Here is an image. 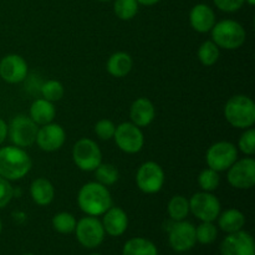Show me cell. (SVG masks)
<instances>
[{
	"mask_svg": "<svg viewBox=\"0 0 255 255\" xmlns=\"http://www.w3.org/2000/svg\"><path fill=\"white\" fill-rule=\"evenodd\" d=\"M239 148L244 154L253 156L255 153V131L253 128H249L242 134L239 139Z\"/></svg>",
	"mask_w": 255,
	"mask_h": 255,
	"instance_id": "33",
	"label": "cell"
},
{
	"mask_svg": "<svg viewBox=\"0 0 255 255\" xmlns=\"http://www.w3.org/2000/svg\"><path fill=\"white\" fill-rule=\"evenodd\" d=\"M238 158V151L233 143L227 141L217 142L212 144L207 151V164L209 168L217 172L228 169Z\"/></svg>",
	"mask_w": 255,
	"mask_h": 255,
	"instance_id": "7",
	"label": "cell"
},
{
	"mask_svg": "<svg viewBox=\"0 0 255 255\" xmlns=\"http://www.w3.org/2000/svg\"><path fill=\"white\" fill-rule=\"evenodd\" d=\"M189 21L196 31L208 32L216 24V14L208 5L198 4L191 10Z\"/></svg>",
	"mask_w": 255,
	"mask_h": 255,
	"instance_id": "18",
	"label": "cell"
},
{
	"mask_svg": "<svg viewBox=\"0 0 255 255\" xmlns=\"http://www.w3.org/2000/svg\"><path fill=\"white\" fill-rule=\"evenodd\" d=\"M6 134H7L6 124H5L4 120L0 119V144L5 141V138H6Z\"/></svg>",
	"mask_w": 255,
	"mask_h": 255,
	"instance_id": "37",
	"label": "cell"
},
{
	"mask_svg": "<svg viewBox=\"0 0 255 255\" xmlns=\"http://www.w3.org/2000/svg\"><path fill=\"white\" fill-rule=\"evenodd\" d=\"M52 227L59 233L70 234L72 232H75V228H76V219H75V217L71 213L61 212V213H57L52 218Z\"/></svg>",
	"mask_w": 255,
	"mask_h": 255,
	"instance_id": "27",
	"label": "cell"
},
{
	"mask_svg": "<svg viewBox=\"0 0 255 255\" xmlns=\"http://www.w3.org/2000/svg\"><path fill=\"white\" fill-rule=\"evenodd\" d=\"M133 66L132 57L126 52H115L107 61V71L115 77H125Z\"/></svg>",
	"mask_w": 255,
	"mask_h": 255,
	"instance_id": "22",
	"label": "cell"
},
{
	"mask_svg": "<svg viewBox=\"0 0 255 255\" xmlns=\"http://www.w3.org/2000/svg\"><path fill=\"white\" fill-rule=\"evenodd\" d=\"M246 30L234 20H222L212 27V39L218 47L236 50L246 42Z\"/></svg>",
	"mask_w": 255,
	"mask_h": 255,
	"instance_id": "4",
	"label": "cell"
},
{
	"mask_svg": "<svg viewBox=\"0 0 255 255\" xmlns=\"http://www.w3.org/2000/svg\"><path fill=\"white\" fill-rule=\"evenodd\" d=\"M226 120L237 128H249L255 124V104L244 95H237L228 100L224 107Z\"/></svg>",
	"mask_w": 255,
	"mask_h": 255,
	"instance_id": "3",
	"label": "cell"
},
{
	"mask_svg": "<svg viewBox=\"0 0 255 255\" xmlns=\"http://www.w3.org/2000/svg\"><path fill=\"white\" fill-rule=\"evenodd\" d=\"M132 124L138 127H146L151 124L156 116V110L153 104L146 97H139L132 104L129 111Z\"/></svg>",
	"mask_w": 255,
	"mask_h": 255,
	"instance_id": "19",
	"label": "cell"
},
{
	"mask_svg": "<svg viewBox=\"0 0 255 255\" xmlns=\"http://www.w3.org/2000/svg\"><path fill=\"white\" fill-rule=\"evenodd\" d=\"M189 211L202 222H213L221 214V202L208 192H199L192 196Z\"/></svg>",
	"mask_w": 255,
	"mask_h": 255,
	"instance_id": "9",
	"label": "cell"
},
{
	"mask_svg": "<svg viewBox=\"0 0 255 255\" xmlns=\"http://www.w3.org/2000/svg\"><path fill=\"white\" fill-rule=\"evenodd\" d=\"M27 75V64L20 55H6L0 61V76L9 84H19Z\"/></svg>",
	"mask_w": 255,
	"mask_h": 255,
	"instance_id": "15",
	"label": "cell"
},
{
	"mask_svg": "<svg viewBox=\"0 0 255 255\" xmlns=\"http://www.w3.org/2000/svg\"><path fill=\"white\" fill-rule=\"evenodd\" d=\"M115 131H116V126L110 120H100L96 125H95V132L97 136L101 139H111L114 137Z\"/></svg>",
	"mask_w": 255,
	"mask_h": 255,
	"instance_id": "34",
	"label": "cell"
},
{
	"mask_svg": "<svg viewBox=\"0 0 255 255\" xmlns=\"http://www.w3.org/2000/svg\"><path fill=\"white\" fill-rule=\"evenodd\" d=\"M66 139L64 128L57 124H47L37 131L36 143L42 151L54 152L62 147Z\"/></svg>",
	"mask_w": 255,
	"mask_h": 255,
	"instance_id": "16",
	"label": "cell"
},
{
	"mask_svg": "<svg viewBox=\"0 0 255 255\" xmlns=\"http://www.w3.org/2000/svg\"><path fill=\"white\" fill-rule=\"evenodd\" d=\"M228 182L238 189H249L255 184V161L253 158H243L234 162L229 167Z\"/></svg>",
	"mask_w": 255,
	"mask_h": 255,
	"instance_id": "12",
	"label": "cell"
},
{
	"mask_svg": "<svg viewBox=\"0 0 255 255\" xmlns=\"http://www.w3.org/2000/svg\"><path fill=\"white\" fill-rule=\"evenodd\" d=\"M136 182L143 193L153 194L162 189L164 183V172L156 162H146L137 171Z\"/></svg>",
	"mask_w": 255,
	"mask_h": 255,
	"instance_id": "11",
	"label": "cell"
},
{
	"mask_svg": "<svg viewBox=\"0 0 255 255\" xmlns=\"http://www.w3.org/2000/svg\"><path fill=\"white\" fill-rule=\"evenodd\" d=\"M114 138L121 151L126 153H137L142 149L144 137L138 126L131 122H124L116 127Z\"/></svg>",
	"mask_w": 255,
	"mask_h": 255,
	"instance_id": "10",
	"label": "cell"
},
{
	"mask_svg": "<svg viewBox=\"0 0 255 255\" xmlns=\"http://www.w3.org/2000/svg\"><path fill=\"white\" fill-rule=\"evenodd\" d=\"M77 241L85 248H97L104 242L105 229L101 222L96 217H85L76 223Z\"/></svg>",
	"mask_w": 255,
	"mask_h": 255,
	"instance_id": "8",
	"label": "cell"
},
{
	"mask_svg": "<svg viewBox=\"0 0 255 255\" xmlns=\"http://www.w3.org/2000/svg\"><path fill=\"white\" fill-rule=\"evenodd\" d=\"M25 255H34V254H25Z\"/></svg>",
	"mask_w": 255,
	"mask_h": 255,
	"instance_id": "43",
	"label": "cell"
},
{
	"mask_svg": "<svg viewBox=\"0 0 255 255\" xmlns=\"http://www.w3.org/2000/svg\"><path fill=\"white\" fill-rule=\"evenodd\" d=\"M247 2H248L249 5H252V6H253V5L255 4V0H246Z\"/></svg>",
	"mask_w": 255,
	"mask_h": 255,
	"instance_id": "39",
	"label": "cell"
},
{
	"mask_svg": "<svg viewBox=\"0 0 255 255\" xmlns=\"http://www.w3.org/2000/svg\"><path fill=\"white\" fill-rule=\"evenodd\" d=\"M137 1H138V4L147 5V6H151V5L157 4V2L161 1V0H137Z\"/></svg>",
	"mask_w": 255,
	"mask_h": 255,
	"instance_id": "38",
	"label": "cell"
},
{
	"mask_svg": "<svg viewBox=\"0 0 255 255\" xmlns=\"http://www.w3.org/2000/svg\"><path fill=\"white\" fill-rule=\"evenodd\" d=\"M122 255H158V251L148 239L132 238L124 246Z\"/></svg>",
	"mask_w": 255,
	"mask_h": 255,
	"instance_id": "24",
	"label": "cell"
},
{
	"mask_svg": "<svg viewBox=\"0 0 255 255\" xmlns=\"http://www.w3.org/2000/svg\"><path fill=\"white\" fill-rule=\"evenodd\" d=\"M64 86L60 81L56 80H49L41 86V95L45 100L50 102L60 101L64 96Z\"/></svg>",
	"mask_w": 255,
	"mask_h": 255,
	"instance_id": "30",
	"label": "cell"
},
{
	"mask_svg": "<svg viewBox=\"0 0 255 255\" xmlns=\"http://www.w3.org/2000/svg\"><path fill=\"white\" fill-rule=\"evenodd\" d=\"M115 14L122 20H131L138 11L137 0H116L114 5Z\"/></svg>",
	"mask_w": 255,
	"mask_h": 255,
	"instance_id": "29",
	"label": "cell"
},
{
	"mask_svg": "<svg viewBox=\"0 0 255 255\" xmlns=\"http://www.w3.org/2000/svg\"><path fill=\"white\" fill-rule=\"evenodd\" d=\"M217 236L218 231L212 222H203L196 228V239L201 244H212Z\"/></svg>",
	"mask_w": 255,
	"mask_h": 255,
	"instance_id": "32",
	"label": "cell"
},
{
	"mask_svg": "<svg viewBox=\"0 0 255 255\" xmlns=\"http://www.w3.org/2000/svg\"><path fill=\"white\" fill-rule=\"evenodd\" d=\"M39 128L36 124L30 117L16 116L10 122L7 127L10 139L16 147H30L36 141V134Z\"/></svg>",
	"mask_w": 255,
	"mask_h": 255,
	"instance_id": "6",
	"label": "cell"
},
{
	"mask_svg": "<svg viewBox=\"0 0 255 255\" xmlns=\"http://www.w3.org/2000/svg\"><path fill=\"white\" fill-rule=\"evenodd\" d=\"M102 226L105 233L110 234L111 237H120L126 232L128 227V217L124 209L119 207H111L104 213Z\"/></svg>",
	"mask_w": 255,
	"mask_h": 255,
	"instance_id": "17",
	"label": "cell"
},
{
	"mask_svg": "<svg viewBox=\"0 0 255 255\" xmlns=\"http://www.w3.org/2000/svg\"><path fill=\"white\" fill-rule=\"evenodd\" d=\"M196 227L186 221H179L169 231V244L178 253L188 252L196 246Z\"/></svg>",
	"mask_w": 255,
	"mask_h": 255,
	"instance_id": "13",
	"label": "cell"
},
{
	"mask_svg": "<svg viewBox=\"0 0 255 255\" xmlns=\"http://www.w3.org/2000/svg\"><path fill=\"white\" fill-rule=\"evenodd\" d=\"M246 224V217L238 209H228L219 217V227L223 232L231 234L242 231Z\"/></svg>",
	"mask_w": 255,
	"mask_h": 255,
	"instance_id": "23",
	"label": "cell"
},
{
	"mask_svg": "<svg viewBox=\"0 0 255 255\" xmlns=\"http://www.w3.org/2000/svg\"><path fill=\"white\" fill-rule=\"evenodd\" d=\"M55 110L52 102L47 101L45 99L35 100L30 107V119L36 125H47L51 124L52 120L55 119Z\"/></svg>",
	"mask_w": 255,
	"mask_h": 255,
	"instance_id": "21",
	"label": "cell"
},
{
	"mask_svg": "<svg viewBox=\"0 0 255 255\" xmlns=\"http://www.w3.org/2000/svg\"><path fill=\"white\" fill-rule=\"evenodd\" d=\"M90 255H101V254H90Z\"/></svg>",
	"mask_w": 255,
	"mask_h": 255,
	"instance_id": "42",
	"label": "cell"
},
{
	"mask_svg": "<svg viewBox=\"0 0 255 255\" xmlns=\"http://www.w3.org/2000/svg\"><path fill=\"white\" fill-rule=\"evenodd\" d=\"M12 196H14V189H12L10 182L0 176V209L9 204Z\"/></svg>",
	"mask_w": 255,
	"mask_h": 255,
	"instance_id": "35",
	"label": "cell"
},
{
	"mask_svg": "<svg viewBox=\"0 0 255 255\" xmlns=\"http://www.w3.org/2000/svg\"><path fill=\"white\" fill-rule=\"evenodd\" d=\"M31 198L37 206H49L55 197V189L46 178H37L30 186Z\"/></svg>",
	"mask_w": 255,
	"mask_h": 255,
	"instance_id": "20",
	"label": "cell"
},
{
	"mask_svg": "<svg viewBox=\"0 0 255 255\" xmlns=\"http://www.w3.org/2000/svg\"><path fill=\"white\" fill-rule=\"evenodd\" d=\"M219 57V47L213 41H204L198 49V59L204 66H212Z\"/></svg>",
	"mask_w": 255,
	"mask_h": 255,
	"instance_id": "28",
	"label": "cell"
},
{
	"mask_svg": "<svg viewBox=\"0 0 255 255\" xmlns=\"http://www.w3.org/2000/svg\"><path fill=\"white\" fill-rule=\"evenodd\" d=\"M95 176L99 183L102 186H112L119 181V171L114 164L101 163L96 169H95Z\"/></svg>",
	"mask_w": 255,
	"mask_h": 255,
	"instance_id": "26",
	"label": "cell"
},
{
	"mask_svg": "<svg viewBox=\"0 0 255 255\" xmlns=\"http://www.w3.org/2000/svg\"><path fill=\"white\" fill-rule=\"evenodd\" d=\"M222 255H255L253 237L243 231L231 233L221 244Z\"/></svg>",
	"mask_w": 255,
	"mask_h": 255,
	"instance_id": "14",
	"label": "cell"
},
{
	"mask_svg": "<svg viewBox=\"0 0 255 255\" xmlns=\"http://www.w3.org/2000/svg\"><path fill=\"white\" fill-rule=\"evenodd\" d=\"M189 213V201L183 196H176L169 201L168 214L173 221H184Z\"/></svg>",
	"mask_w": 255,
	"mask_h": 255,
	"instance_id": "25",
	"label": "cell"
},
{
	"mask_svg": "<svg viewBox=\"0 0 255 255\" xmlns=\"http://www.w3.org/2000/svg\"><path fill=\"white\" fill-rule=\"evenodd\" d=\"M219 182H221V178H219L218 172L212 168L204 169L198 176V184L204 192L216 191L219 186Z\"/></svg>",
	"mask_w": 255,
	"mask_h": 255,
	"instance_id": "31",
	"label": "cell"
},
{
	"mask_svg": "<svg viewBox=\"0 0 255 255\" xmlns=\"http://www.w3.org/2000/svg\"><path fill=\"white\" fill-rule=\"evenodd\" d=\"M29 154L20 147L0 148V176L7 181H17L31 169Z\"/></svg>",
	"mask_w": 255,
	"mask_h": 255,
	"instance_id": "2",
	"label": "cell"
},
{
	"mask_svg": "<svg viewBox=\"0 0 255 255\" xmlns=\"http://www.w3.org/2000/svg\"><path fill=\"white\" fill-rule=\"evenodd\" d=\"M72 159L81 171H95L102 162L101 149L92 139L81 138L72 148Z\"/></svg>",
	"mask_w": 255,
	"mask_h": 255,
	"instance_id": "5",
	"label": "cell"
},
{
	"mask_svg": "<svg viewBox=\"0 0 255 255\" xmlns=\"http://www.w3.org/2000/svg\"><path fill=\"white\" fill-rule=\"evenodd\" d=\"M2 231V223H1V219H0V233H1Z\"/></svg>",
	"mask_w": 255,
	"mask_h": 255,
	"instance_id": "40",
	"label": "cell"
},
{
	"mask_svg": "<svg viewBox=\"0 0 255 255\" xmlns=\"http://www.w3.org/2000/svg\"><path fill=\"white\" fill-rule=\"evenodd\" d=\"M99 1H110V0H99Z\"/></svg>",
	"mask_w": 255,
	"mask_h": 255,
	"instance_id": "41",
	"label": "cell"
},
{
	"mask_svg": "<svg viewBox=\"0 0 255 255\" xmlns=\"http://www.w3.org/2000/svg\"><path fill=\"white\" fill-rule=\"evenodd\" d=\"M216 6L222 11L234 12L241 9L246 0H213Z\"/></svg>",
	"mask_w": 255,
	"mask_h": 255,
	"instance_id": "36",
	"label": "cell"
},
{
	"mask_svg": "<svg viewBox=\"0 0 255 255\" xmlns=\"http://www.w3.org/2000/svg\"><path fill=\"white\" fill-rule=\"evenodd\" d=\"M79 207L87 216H102L112 207L111 193L106 186L99 182H90L82 186L77 197Z\"/></svg>",
	"mask_w": 255,
	"mask_h": 255,
	"instance_id": "1",
	"label": "cell"
}]
</instances>
